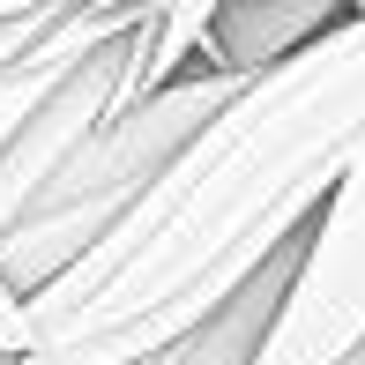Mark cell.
Instances as JSON below:
<instances>
[{
  "mask_svg": "<svg viewBox=\"0 0 365 365\" xmlns=\"http://www.w3.org/2000/svg\"><path fill=\"white\" fill-rule=\"evenodd\" d=\"M365 127V15L246 75L97 246L0 321V365H149L313 224Z\"/></svg>",
  "mask_w": 365,
  "mask_h": 365,
  "instance_id": "cell-1",
  "label": "cell"
},
{
  "mask_svg": "<svg viewBox=\"0 0 365 365\" xmlns=\"http://www.w3.org/2000/svg\"><path fill=\"white\" fill-rule=\"evenodd\" d=\"M239 82L246 75H224V68H202V60H194L187 75H172V82H157V90L112 105L105 120L60 157V172L15 209V224L0 231V284L15 291V306H23L30 291H45L82 246L105 239L164 179V164L217 120V105Z\"/></svg>",
  "mask_w": 365,
  "mask_h": 365,
  "instance_id": "cell-2",
  "label": "cell"
},
{
  "mask_svg": "<svg viewBox=\"0 0 365 365\" xmlns=\"http://www.w3.org/2000/svg\"><path fill=\"white\" fill-rule=\"evenodd\" d=\"M365 343V127L351 135L336 187L321 194L298 246L291 291L246 365H343Z\"/></svg>",
  "mask_w": 365,
  "mask_h": 365,
  "instance_id": "cell-3",
  "label": "cell"
},
{
  "mask_svg": "<svg viewBox=\"0 0 365 365\" xmlns=\"http://www.w3.org/2000/svg\"><path fill=\"white\" fill-rule=\"evenodd\" d=\"M149 23H157V0H149L142 23H127L120 38L90 45V53H82L75 68L60 75L38 105H30V120L0 142V231L15 224V209H23L30 194L60 172V157H68V149L90 135L112 105L135 97V68H142V53H149Z\"/></svg>",
  "mask_w": 365,
  "mask_h": 365,
  "instance_id": "cell-4",
  "label": "cell"
},
{
  "mask_svg": "<svg viewBox=\"0 0 365 365\" xmlns=\"http://www.w3.org/2000/svg\"><path fill=\"white\" fill-rule=\"evenodd\" d=\"M351 15H365L358 0H217L209 38H202V68L261 75L276 60H291L298 45L328 38L336 23H351Z\"/></svg>",
  "mask_w": 365,
  "mask_h": 365,
  "instance_id": "cell-5",
  "label": "cell"
},
{
  "mask_svg": "<svg viewBox=\"0 0 365 365\" xmlns=\"http://www.w3.org/2000/svg\"><path fill=\"white\" fill-rule=\"evenodd\" d=\"M60 15H68V8H45V15H15V23H0V68H8V60H23L30 45L60 23Z\"/></svg>",
  "mask_w": 365,
  "mask_h": 365,
  "instance_id": "cell-6",
  "label": "cell"
},
{
  "mask_svg": "<svg viewBox=\"0 0 365 365\" xmlns=\"http://www.w3.org/2000/svg\"><path fill=\"white\" fill-rule=\"evenodd\" d=\"M45 8H75V0H0V23H15V15H45Z\"/></svg>",
  "mask_w": 365,
  "mask_h": 365,
  "instance_id": "cell-7",
  "label": "cell"
},
{
  "mask_svg": "<svg viewBox=\"0 0 365 365\" xmlns=\"http://www.w3.org/2000/svg\"><path fill=\"white\" fill-rule=\"evenodd\" d=\"M8 313H15V291H8V284H0V321H8Z\"/></svg>",
  "mask_w": 365,
  "mask_h": 365,
  "instance_id": "cell-8",
  "label": "cell"
},
{
  "mask_svg": "<svg viewBox=\"0 0 365 365\" xmlns=\"http://www.w3.org/2000/svg\"><path fill=\"white\" fill-rule=\"evenodd\" d=\"M351 365H365V343H358V351H351Z\"/></svg>",
  "mask_w": 365,
  "mask_h": 365,
  "instance_id": "cell-9",
  "label": "cell"
},
{
  "mask_svg": "<svg viewBox=\"0 0 365 365\" xmlns=\"http://www.w3.org/2000/svg\"><path fill=\"white\" fill-rule=\"evenodd\" d=\"M343 365H351V358H343Z\"/></svg>",
  "mask_w": 365,
  "mask_h": 365,
  "instance_id": "cell-10",
  "label": "cell"
}]
</instances>
